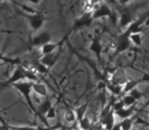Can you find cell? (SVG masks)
<instances>
[{
	"mask_svg": "<svg viewBox=\"0 0 149 130\" xmlns=\"http://www.w3.org/2000/svg\"><path fill=\"white\" fill-rule=\"evenodd\" d=\"M4 1H10V2L13 3L15 5H17V6L21 7V8L23 9V11H25V12H29V13H35V12H37V10H35L34 8H31L30 6L23 4V3L19 2V1H17V0H0V2H4Z\"/></svg>",
	"mask_w": 149,
	"mask_h": 130,
	"instance_id": "cell-17",
	"label": "cell"
},
{
	"mask_svg": "<svg viewBox=\"0 0 149 130\" xmlns=\"http://www.w3.org/2000/svg\"><path fill=\"white\" fill-rule=\"evenodd\" d=\"M132 1H135V0H118V3H120V5H123V6H126L127 4H129V3L132 2Z\"/></svg>",
	"mask_w": 149,
	"mask_h": 130,
	"instance_id": "cell-29",
	"label": "cell"
},
{
	"mask_svg": "<svg viewBox=\"0 0 149 130\" xmlns=\"http://www.w3.org/2000/svg\"><path fill=\"white\" fill-rule=\"evenodd\" d=\"M29 2H31L32 4H35V5H38L40 2H41V0H28Z\"/></svg>",
	"mask_w": 149,
	"mask_h": 130,
	"instance_id": "cell-31",
	"label": "cell"
},
{
	"mask_svg": "<svg viewBox=\"0 0 149 130\" xmlns=\"http://www.w3.org/2000/svg\"><path fill=\"white\" fill-rule=\"evenodd\" d=\"M135 130H143V128H137V129H135Z\"/></svg>",
	"mask_w": 149,
	"mask_h": 130,
	"instance_id": "cell-34",
	"label": "cell"
},
{
	"mask_svg": "<svg viewBox=\"0 0 149 130\" xmlns=\"http://www.w3.org/2000/svg\"><path fill=\"white\" fill-rule=\"evenodd\" d=\"M26 80V75H25V67L19 66L15 67V69L13 70V74L10 75L8 79L4 81H0V94L2 93L4 89H6L7 87H13V85L19 83V81Z\"/></svg>",
	"mask_w": 149,
	"mask_h": 130,
	"instance_id": "cell-3",
	"label": "cell"
},
{
	"mask_svg": "<svg viewBox=\"0 0 149 130\" xmlns=\"http://www.w3.org/2000/svg\"><path fill=\"white\" fill-rule=\"evenodd\" d=\"M4 130H11V129H9V128H8V126H5V127H4Z\"/></svg>",
	"mask_w": 149,
	"mask_h": 130,
	"instance_id": "cell-33",
	"label": "cell"
},
{
	"mask_svg": "<svg viewBox=\"0 0 149 130\" xmlns=\"http://www.w3.org/2000/svg\"><path fill=\"white\" fill-rule=\"evenodd\" d=\"M60 54H61V48H59V49H58L57 51L54 52V53L47 54V55H43L39 59V61L41 62L42 64H44L46 67H48V68L50 69L52 66H53L54 64L56 63V61H57L58 58H59Z\"/></svg>",
	"mask_w": 149,
	"mask_h": 130,
	"instance_id": "cell-9",
	"label": "cell"
},
{
	"mask_svg": "<svg viewBox=\"0 0 149 130\" xmlns=\"http://www.w3.org/2000/svg\"><path fill=\"white\" fill-rule=\"evenodd\" d=\"M89 50L96 56V59H97L98 63H101L102 53H103V45H102L99 36H95L92 39L91 44L89 46Z\"/></svg>",
	"mask_w": 149,
	"mask_h": 130,
	"instance_id": "cell-7",
	"label": "cell"
},
{
	"mask_svg": "<svg viewBox=\"0 0 149 130\" xmlns=\"http://www.w3.org/2000/svg\"><path fill=\"white\" fill-rule=\"evenodd\" d=\"M33 91H35L40 97L46 98L48 96V89L45 85L41 83H33Z\"/></svg>",
	"mask_w": 149,
	"mask_h": 130,
	"instance_id": "cell-13",
	"label": "cell"
},
{
	"mask_svg": "<svg viewBox=\"0 0 149 130\" xmlns=\"http://www.w3.org/2000/svg\"><path fill=\"white\" fill-rule=\"evenodd\" d=\"M139 80H140L141 83H149V73L144 72L142 74V76L139 78Z\"/></svg>",
	"mask_w": 149,
	"mask_h": 130,
	"instance_id": "cell-28",
	"label": "cell"
},
{
	"mask_svg": "<svg viewBox=\"0 0 149 130\" xmlns=\"http://www.w3.org/2000/svg\"><path fill=\"white\" fill-rule=\"evenodd\" d=\"M108 89H109L110 93H111L113 96H116V97L120 96L123 94V87L120 85H114V83H111V85H108Z\"/></svg>",
	"mask_w": 149,
	"mask_h": 130,
	"instance_id": "cell-21",
	"label": "cell"
},
{
	"mask_svg": "<svg viewBox=\"0 0 149 130\" xmlns=\"http://www.w3.org/2000/svg\"><path fill=\"white\" fill-rule=\"evenodd\" d=\"M134 21V17H133L132 13L128 10H125L120 13V19H118V27L120 29H125L126 30L131 23Z\"/></svg>",
	"mask_w": 149,
	"mask_h": 130,
	"instance_id": "cell-10",
	"label": "cell"
},
{
	"mask_svg": "<svg viewBox=\"0 0 149 130\" xmlns=\"http://www.w3.org/2000/svg\"><path fill=\"white\" fill-rule=\"evenodd\" d=\"M120 127H122V130H132L133 124H134V120L133 118H127V119H124L120 122Z\"/></svg>",
	"mask_w": 149,
	"mask_h": 130,
	"instance_id": "cell-22",
	"label": "cell"
},
{
	"mask_svg": "<svg viewBox=\"0 0 149 130\" xmlns=\"http://www.w3.org/2000/svg\"><path fill=\"white\" fill-rule=\"evenodd\" d=\"M34 67H35L36 71H37L38 73H41V74H46V73H48V72H49V70H50L48 67H46L45 65H44V64H42L40 61L34 63Z\"/></svg>",
	"mask_w": 149,
	"mask_h": 130,
	"instance_id": "cell-24",
	"label": "cell"
},
{
	"mask_svg": "<svg viewBox=\"0 0 149 130\" xmlns=\"http://www.w3.org/2000/svg\"><path fill=\"white\" fill-rule=\"evenodd\" d=\"M56 116H57V114H56L55 107H54V106H52V107L49 109V111L47 112V114L45 115V118L47 120H53V119H55V118H56Z\"/></svg>",
	"mask_w": 149,
	"mask_h": 130,
	"instance_id": "cell-26",
	"label": "cell"
},
{
	"mask_svg": "<svg viewBox=\"0 0 149 130\" xmlns=\"http://www.w3.org/2000/svg\"><path fill=\"white\" fill-rule=\"evenodd\" d=\"M131 41H130V36L126 35L123 32L122 34L118 36L116 38V54H120L126 52L127 50L130 49L131 47Z\"/></svg>",
	"mask_w": 149,
	"mask_h": 130,
	"instance_id": "cell-6",
	"label": "cell"
},
{
	"mask_svg": "<svg viewBox=\"0 0 149 130\" xmlns=\"http://www.w3.org/2000/svg\"><path fill=\"white\" fill-rule=\"evenodd\" d=\"M116 114H114V111L111 110L109 111L105 116L101 118V122L102 125H103L104 129L105 130H111L112 127L116 125V118H114Z\"/></svg>",
	"mask_w": 149,
	"mask_h": 130,
	"instance_id": "cell-11",
	"label": "cell"
},
{
	"mask_svg": "<svg viewBox=\"0 0 149 130\" xmlns=\"http://www.w3.org/2000/svg\"><path fill=\"white\" fill-rule=\"evenodd\" d=\"M125 107H126V106H125L123 100L120 99L113 103V105H112V110H113L114 112H116V111H118V110H122L123 108H125Z\"/></svg>",
	"mask_w": 149,
	"mask_h": 130,
	"instance_id": "cell-27",
	"label": "cell"
},
{
	"mask_svg": "<svg viewBox=\"0 0 149 130\" xmlns=\"http://www.w3.org/2000/svg\"><path fill=\"white\" fill-rule=\"evenodd\" d=\"M88 105H89V102H87V103L83 104V105L79 106L78 108L74 109V113H76V116H77V121H80V120L83 119V118L86 116Z\"/></svg>",
	"mask_w": 149,
	"mask_h": 130,
	"instance_id": "cell-15",
	"label": "cell"
},
{
	"mask_svg": "<svg viewBox=\"0 0 149 130\" xmlns=\"http://www.w3.org/2000/svg\"><path fill=\"white\" fill-rule=\"evenodd\" d=\"M111 130H122V127H120V123H116V125L112 127Z\"/></svg>",
	"mask_w": 149,
	"mask_h": 130,
	"instance_id": "cell-30",
	"label": "cell"
},
{
	"mask_svg": "<svg viewBox=\"0 0 149 130\" xmlns=\"http://www.w3.org/2000/svg\"><path fill=\"white\" fill-rule=\"evenodd\" d=\"M25 75H26V80H28V81L36 83V81H38V79H39L37 73L34 72V71H32L31 69L25 68Z\"/></svg>",
	"mask_w": 149,
	"mask_h": 130,
	"instance_id": "cell-20",
	"label": "cell"
},
{
	"mask_svg": "<svg viewBox=\"0 0 149 130\" xmlns=\"http://www.w3.org/2000/svg\"><path fill=\"white\" fill-rule=\"evenodd\" d=\"M79 122V127H80V130H90V127H91V121L90 119L85 116L83 119H81Z\"/></svg>",
	"mask_w": 149,
	"mask_h": 130,
	"instance_id": "cell-23",
	"label": "cell"
},
{
	"mask_svg": "<svg viewBox=\"0 0 149 130\" xmlns=\"http://www.w3.org/2000/svg\"><path fill=\"white\" fill-rule=\"evenodd\" d=\"M19 14L22 17H24L29 23V25L31 28V30L33 32H38L42 29L43 25L45 23V21L47 19H49L50 17L44 15L42 12H37L35 13H29V12H25V11H19Z\"/></svg>",
	"mask_w": 149,
	"mask_h": 130,
	"instance_id": "cell-2",
	"label": "cell"
},
{
	"mask_svg": "<svg viewBox=\"0 0 149 130\" xmlns=\"http://www.w3.org/2000/svg\"><path fill=\"white\" fill-rule=\"evenodd\" d=\"M24 98H25L26 102H27V105L29 106L30 110L33 112V114L36 116V117H39V114H38L37 108L35 107L33 101H32L31 98V94L33 91V83L32 81H28V80H23L19 81V83H15V85H13Z\"/></svg>",
	"mask_w": 149,
	"mask_h": 130,
	"instance_id": "cell-1",
	"label": "cell"
},
{
	"mask_svg": "<svg viewBox=\"0 0 149 130\" xmlns=\"http://www.w3.org/2000/svg\"><path fill=\"white\" fill-rule=\"evenodd\" d=\"M140 83H141L139 79H130V80H127L126 83L123 85V94H124V95L129 94L132 89H136Z\"/></svg>",
	"mask_w": 149,
	"mask_h": 130,
	"instance_id": "cell-14",
	"label": "cell"
},
{
	"mask_svg": "<svg viewBox=\"0 0 149 130\" xmlns=\"http://www.w3.org/2000/svg\"><path fill=\"white\" fill-rule=\"evenodd\" d=\"M112 17H113V11L111 10V8L106 3H100V4H98L96 6V8H94L93 12H92L93 21L104 19V17L112 19Z\"/></svg>",
	"mask_w": 149,
	"mask_h": 130,
	"instance_id": "cell-4",
	"label": "cell"
},
{
	"mask_svg": "<svg viewBox=\"0 0 149 130\" xmlns=\"http://www.w3.org/2000/svg\"><path fill=\"white\" fill-rule=\"evenodd\" d=\"M122 100H123V102H124L126 107H134V105H136V103H137V100L135 99V98H133L130 94L124 95L122 98Z\"/></svg>",
	"mask_w": 149,
	"mask_h": 130,
	"instance_id": "cell-18",
	"label": "cell"
},
{
	"mask_svg": "<svg viewBox=\"0 0 149 130\" xmlns=\"http://www.w3.org/2000/svg\"><path fill=\"white\" fill-rule=\"evenodd\" d=\"M92 23H93L92 12L84 13L81 17H79V19H77L74 21V25H72V32H77V31H80V30L86 29V28L90 27Z\"/></svg>",
	"mask_w": 149,
	"mask_h": 130,
	"instance_id": "cell-5",
	"label": "cell"
},
{
	"mask_svg": "<svg viewBox=\"0 0 149 130\" xmlns=\"http://www.w3.org/2000/svg\"><path fill=\"white\" fill-rule=\"evenodd\" d=\"M51 34L49 32H41V33L37 34L36 36H34L31 40V45L33 47H40L44 46L45 44L50 43L51 42Z\"/></svg>",
	"mask_w": 149,
	"mask_h": 130,
	"instance_id": "cell-8",
	"label": "cell"
},
{
	"mask_svg": "<svg viewBox=\"0 0 149 130\" xmlns=\"http://www.w3.org/2000/svg\"><path fill=\"white\" fill-rule=\"evenodd\" d=\"M140 121L141 124H143V125H145L146 127H149V122H146V121H143V120H139Z\"/></svg>",
	"mask_w": 149,
	"mask_h": 130,
	"instance_id": "cell-32",
	"label": "cell"
},
{
	"mask_svg": "<svg viewBox=\"0 0 149 130\" xmlns=\"http://www.w3.org/2000/svg\"><path fill=\"white\" fill-rule=\"evenodd\" d=\"M134 113H135L134 107H125L122 110H118V111L114 112L116 116H118L122 120L127 119V118H131L134 115Z\"/></svg>",
	"mask_w": 149,
	"mask_h": 130,
	"instance_id": "cell-12",
	"label": "cell"
},
{
	"mask_svg": "<svg viewBox=\"0 0 149 130\" xmlns=\"http://www.w3.org/2000/svg\"><path fill=\"white\" fill-rule=\"evenodd\" d=\"M130 41L133 45L136 47H141L143 42V35L142 33H134L130 35Z\"/></svg>",
	"mask_w": 149,
	"mask_h": 130,
	"instance_id": "cell-16",
	"label": "cell"
},
{
	"mask_svg": "<svg viewBox=\"0 0 149 130\" xmlns=\"http://www.w3.org/2000/svg\"><path fill=\"white\" fill-rule=\"evenodd\" d=\"M129 94H130V95L132 96L133 98H135V99L137 100V102L144 97V94H143L142 91H140V89H137V87H136V89H132V91H131Z\"/></svg>",
	"mask_w": 149,
	"mask_h": 130,
	"instance_id": "cell-25",
	"label": "cell"
},
{
	"mask_svg": "<svg viewBox=\"0 0 149 130\" xmlns=\"http://www.w3.org/2000/svg\"><path fill=\"white\" fill-rule=\"evenodd\" d=\"M64 120L66 122H68V123H72V122L77 121V116L74 113V110L68 108L65 111V113H64Z\"/></svg>",
	"mask_w": 149,
	"mask_h": 130,
	"instance_id": "cell-19",
	"label": "cell"
}]
</instances>
